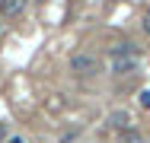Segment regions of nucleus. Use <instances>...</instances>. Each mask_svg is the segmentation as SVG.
Wrapping results in <instances>:
<instances>
[{"label": "nucleus", "instance_id": "obj_2", "mask_svg": "<svg viewBox=\"0 0 150 143\" xmlns=\"http://www.w3.org/2000/svg\"><path fill=\"white\" fill-rule=\"evenodd\" d=\"M70 67H74V70H77L80 76H93L99 64H96V57H93V54H74V60H70Z\"/></svg>", "mask_w": 150, "mask_h": 143}, {"label": "nucleus", "instance_id": "obj_5", "mask_svg": "<svg viewBox=\"0 0 150 143\" xmlns=\"http://www.w3.org/2000/svg\"><path fill=\"white\" fill-rule=\"evenodd\" d=\"M10 137H6V124H0V143H6Z\"/></svg>", "mask_w": 150, "mask_h": 143}, {"label": "nucleus", "instance_id": "obj_3", "mask_svg": "<svg viewBox=\"0 0 150 143\" xmlns=\"http://www.w3.org/2000/svg\"><path fill=\"white\" fill-rule=\"evenodd\" d=\"M26 10V0H0V16H19Z\"/></svg>", "mask_w": 150, "mask_h": 143}, {"label": "nucleus", "instance_id": "obj_1", "mask_svg": "<svg viewBox=\"0 0 150 143\" xmlns=\"http://www.w3.org/2000/svg\"><path fill=\"white\" fill-rule=\"evenodd\" d=\"M109 64L115 73H134L137 70V48L134 45H118L109 51Z\"/></svg>", "mask_w": 150, "mask_h": 143}, {"label": "nucleus", "instance_id": "obj_8", "mask_svg": "<svg viewBox=\"0 0 150 143\" xmlns=\"http://www.w3.org/2000/svg\"><path fill=\"white\" fill-rule=\"evenodd\" d=\"M6 143H26V140H23V137H10Z\"/></svg>", "mask_w": 150, "mask_h": 143}, {"label": "nucleus", "instance_id": "obj_4", "mask_svg": "<svg viewBox=\"0 0 150 143\" xmlns=\"http://www.w3.org/2000/svg\"><path fill=\"white\" fill-rule=\"evenodd\" d=\"M141 105H144V108H150V89H144V92H141Z\"/></svg>", "mask_w": 150, "mask_h": 143}, {"label": "nucleus", "instance_id": "obj_6", "mask_svg": "<svg viewBox=\"0 0 150 143\" xmlns=\"http://www.w3.org/2000/svg\"><path fill=\"white\" fill-rule=\"evenodd\" d=\"M125 143H137V134H125Z\"/></svg>", "mask_w": 150, "mask_h": 143}, {"label": "nucleus", "instance_id": "obj_7", "mask_svg": "<svg viewBox=\"0 0 150 143\" xmlns=\"http://www.w3.org/2000/svg\"><path fill=\"white\" fill-rule=\"evenodd\" d=\"M144 32L150 35V13H147V19H144Z\"/></svg>", "mask_w": 150, "mask_h": 143}]
</instances>
